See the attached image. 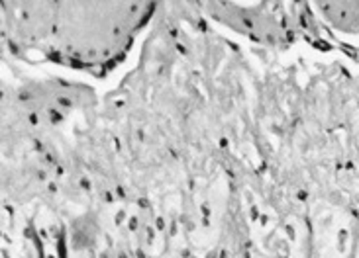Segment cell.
I'll return each instance as SVG.
<instances>
[{
  "label": "cell",
  "instance_id": "cell-1",
  "mask_svg": "<svg viewBox=\"0 0 359 258\" xmlns=\"http://www.w3.org/2000/svg\"><path fill=\"white\" fill-rule=\"evenodd\" d=\"M14 48L61 65L107 69L124 57L156 4L151 2H4Z\"/></svg>",
  "mask_w": 359,
  "mask_h": 258
}]
</instances>
